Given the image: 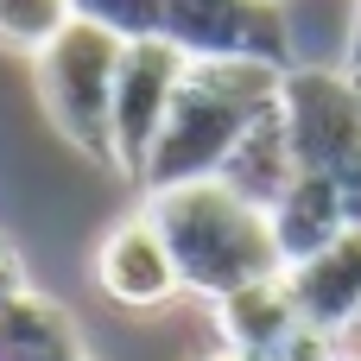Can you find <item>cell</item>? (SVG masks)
Returning a JSON list of instances; mask_svg holds the SVG:
<instances>
[{
    "mask_svg": "<svg viewBox=\"0 0 361 361\" xmlns=\"http://www.w3.org/2000/svg\"><path fill=\"white\" fill-rule=\"evenodd\" d=\"M146 216L159 222V235H165V247L178 260L184 292H197L209 305L228 298V292H241V286H260V279L286 273L267 209H254L247 197H235L222 178L152 190Z\"/></svg>",
    "mask_w": 361,
    "mask_h": 361,
    "instance_id": "6da1fadb",
    "label": "cell"
},
{
    "mask_svg": "<svg viewBox=\"0 0 361 361\" xmlns=\"http://www.w3.org/2000/svg\"><path fill=\"white\" fill-rule=\"evenodd\" d=\"M279 76L286 70H273V63H184L171 114L140 171V190L152 197L171 184L216 178L228 165V152L241 146V133L279 102Z\"/></svg>",
    "mask_w": 361,
    "mask_h": 361,
    "instance_id": "7a4b0ae2",
    "label": "cell"
},
{
    "mask_svg": "<svg viewBox=\"0 0 361 361\" xmlns=\"http://www.w3.org/2000/svg\"><path fill=\"white\" fill-rule=\"evenodd\" d=\"M121 44L114 32L70 19L38 57H32V82L38 102L51 114V127L89 159L114 171V70H121Z\"/></svg>",
    "mask_w": 361,
    "mask_h": 361,
    "instance_id": "3957f363",
    "label": "cell"
},
{
    "mask_svg": "<svg viewBox=\"0 0 361 361\" xmlns=\"http://www.w3.org/2000/svg\"><path fill=\"white\" fill-rule=\"evenodd\" d=\"M159 38L190 63L292 70V25L279 0H159Z\"/></svg>",
    "mask_w": 361,
    "mask_h": 361,
    "instance_id": "277c9868",
    "label": "cell"
},
{
    "mask_svg": "<svg viewBox=\"0 0 361 361\" xmlns=\"http://www.w3.org/2000/svg\"><path fill=\"white\" fill-rule=\"evenodd\" d=\"M279 121H286L298 171L349 178L361 165V89L349 70L292 63L279 76Z\"/></svg>",
    "mask_w": 361,
    "mask_h": 361,
    "instance_id": "5b68a950",
    "label": "cell"
},
{
    "mask_svg": "<svg viewBox=\"0 0 361 361\" xmlns=\"http://www.w3.org/2000/svg\"><path fill=\"white\" fill-rule=\"evenodd\" d=\"M184 63L190 57L171 51L159 32L121 44V70H114V171L133 178V184H140V171L152 159V140H159V127L171 114Z\"/></svg>",
    "mask_w": 361,
    "mask_h": 361,
    "instance_id": "8992f818",
    "label": "cell"
},
{
    "mask_svg": "<svg viewBox=\"0 0 361 361\" xmlns=\"http://www.w3.org/2000/svg\"><path fill=\"white\" fill-rule=\"evenodd\" d=\"M95 286L121 305V311H159L184 292L178 279V260L159 235V222L146 209H133L127 222H114L95 247Z\"/></svg>",
    "mask_w": 361,
    "mask_h": 361,
    "instance_id": "52a82bcc",
    "label": "cell"
},
{
    "mask_svg": "<svg viewBox=\"0 0 361 361\" xmlns=\"http://www.w3.org/2000/svg\"><path fill=\"white\" fill-rule=\"evenodd\" d=\"M286 292L298 305V324L349 343L361 330V228H343L324 254L286 267Z\"/></svg>",
    "mask_w": 361,
    "mask_h": 361,
    "instance_id": "ba28073f",
    "label": "cell"
},
{
    "mask_svg": "<svg viewBox=\"0 0 361 361\" xmlns=\"http://www.w3.org/2000/svg\"><path fill=\"white\" fill-rule=\"evenodd\" d=\"M273 222V241H279V260L298 267L311 254H324L343 228H349V209H343V178H317V171H298L279 203L267 209Z\"/></svg>",
    "mask_w": 361,
    "mask_h": 361,
    "instance_id": "9c48e42d",
    "label": "cell"
},
{
    "mask_svg": "<svg viewBox=\"0 0 361 361\" xmlns=\"http://www.w3.org/2000/svg\"><path fill=\"white\" fill-rule=\"evenodd\" d=\"M292 330H298V305H292V292H286V273L216 298V336H222L228 349L254 355V361H267Z\"/></svg>",
    "mask_w": 361,
    "mask_h": 361,
    "instance_id": "30bf717a",
    "label": "cell"
},
{
    "mask_svg": "<svg viewBox=\"0 0 361 361\" xmlns=\"http://www.w3.org/2000/svg\"><path fill=\"white\" fill-rule=\"evenodd\" d=\"M0 361H95V355L63 305L19 292L0 305Z\"/></svg>",
    "mask_w": 361,
    "mask_h": 361,
    "instance_id": "8fae6325",
    "label": "cell"
},
{
    "mask_svg": "<svg viewBox=\"0 0 361 361\" xmlns=\"http://www.w3.org/2000/svg\"><path fill=\"white\" fill-rule=\"evenodd\" d=\"M235 197H247L254 209H273L279 190L298 178V159H292V140H286V121H279V102L241 133V146L228 152V165L216 171Z\"/></svg>",
    "mask_w": 361,
    "mask_h": 361,
    "instance_id": "7c38bea8",
    "label": "cell"
},
{
    "mask_svg": "<svg viewBox=\"0 0 361 361\" xmlns=\"http://www.w3.org/2000/svg\"><path fill=\"white\" fill-rule=\"evenodd\" d=\"M70 19H76L70 0H0V44L38 57V51H44Z\"/></svg>",
    "mask_w": 361,
    "mask_h": 361,
    "instance_id": "4fadbf2b",
    "label": "cell"
},
{
    "mask_svg": "<svg viewBox=\"0 0 361 361\" xmlns=\"http://www.w3.org/2000/svg\"><path fill=\"white\" fill-rule=\"evenodd\" d=\"M70 13L114 32V38H152L159 32V0H70Z\"/></svg>",
    "mask_w": 361,
    "mask_h": 361,
    "instance_id": "5bb4252c",
    "label": "cell"
},
{
    "mask_svg": "<svg viewBox=\"0 0 361 361\" xmlns=\"http://www.w3.org/2000/svg\"><path fill=\"white\" fill-rule=\"evenodd\" d=\"M267 361H349V343H343V336H324V330H311V324H298Z\"/></svg>",
    "mask_w": 361,
    "mask_h": 361,
    "instance_id": "9a60e30c",
    "label": "cell"
},
{
    "mask_svg": "<svg viewBox=\"0 0 361 361\" xmlns=\"http://www.w3.org/2000/svg\"><path fill=\"white\" fill-rule=\"evenodd\" d=\"M19 292H32V279H25V260H19V247L0 235V305H6V298H19Z\"/></svg>",
    "mask_w": 361,
    "mask_h": 361,
    "instance_id": "2e32d148",
    "label": "cell"
},
{
    "mask_svg": "<svg viewBox=\"0 0 361 361\" xmlns=\"http://www.w3.org/2000/svg\"><path fill=\"white\" fill-rule=\"evenodd\" d=\"M343 70H349V76H361V0H355V13H349V44H343Z\"/></svg>",
    "mask_w": 361,
    "mask_h": 361,
    "instance_id": "e0dca14e",
    "label": "cell"
},
{
    "mask_svg": "<svg viewBox=\"0 0 361 361\" xmlns=\"http://www.w3.org/2000/svg\"><path fill=\"white\" fill-rule=\"evenodd\" d=\"M343 209H349V228H361V165L343 178Z\"/></svg>",
    "mask_w": 361,
    "mask_h": 361,
    "instance_id": "ac0fdd59",
    "label": "cell"
},
{
    "mask_svg": "<svg viewBox=\"0 0 361 361\" xmlns=\"http://www.w3.org/2000/svg\"><path fill=\"white\" fill-rule=\"evenodd\" d=\"M197 361H254V355H241V349H228V343H216V349H203Z\"/></svg>",
    "mask_w": 361,
    "mask_h": 361,
    "instance_id": "d6986e66",
    "label": "cell"
},
{
    "mask_svg": "<svg viewBox=\"0 0 361 361\" xmlns=\"http://www.w3.org/2000/svg\"><path fill=\"white\" fill-rule=\"evenodd\" d=\"M355 89H361V76H355Z\"/></svg>",
    "mask_w": 361,
    "mask_h": 361,
    "instance_id": "ffe728a7",
    "label": "cell"
},
{
    "mask_svg": "<svg viewBox=\"0 0 361 361\" xmlns=\"http://www.w3.org/2000/svg\"><path fill=\"white\" fill-rule=\"evenodd\" d=\"M279 6H286V0H279Z\"/></svg>",
    "mask_w": 361,
    "mask_h": 361,
    "instance_id": "44dd1931",
    "label": "cell"
}]
</instances>
